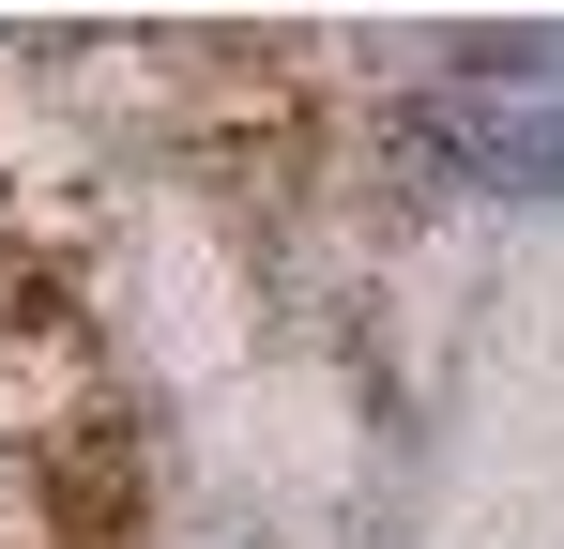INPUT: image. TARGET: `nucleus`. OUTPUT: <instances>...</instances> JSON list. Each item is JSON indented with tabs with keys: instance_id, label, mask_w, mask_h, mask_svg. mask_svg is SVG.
Segmentation results:
<instances>
[{
	"instance_id": "1",
	"label": "nucleus",
	"mask_w": 564,
	"mask_h": 549,
	"mask_svg": "<svg viewBox=\"0 0 564 549\" xmlns=\"http://www.w3.org/2000/svg\"><path fill=\"white\" fill-rule=\"evenodd\" d=\"M443 138H458L488 183L564 169V46L550 31H534V46H473L458 77H443Z\"/></svg>"
}]
</instances>
